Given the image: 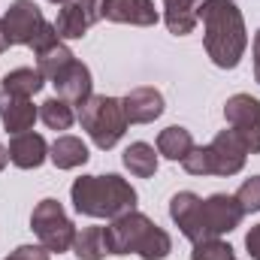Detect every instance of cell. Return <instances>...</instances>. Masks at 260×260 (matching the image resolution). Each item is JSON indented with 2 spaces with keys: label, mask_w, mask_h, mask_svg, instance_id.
I'll use <instances>...</instances> for the list:
<instances>
[{
  "label": "cell",
  "mask_w": 260,
  "mask_h": 260,
  "mask_svg": "<svg viewBox=\"0 0 260 260\" xmlns=\"http://www.w3.org/2000/svg\"><path fill=\"white\" fill-rule=\"evenodd\" d=\"M203 0H164V21L170 27V34L176 37H188L197 27V6Z\"/></svg>",
  "instance_id": "16"
},
{
  "label": "cell",
  "mask_w": 260,
  "mask_h": 260,
  "mask_svg": "<svg viewBox=\"0 0 260 260\" xmlns=\"http://www.w3.org/2000/svg\"><path fill=\"white\" fill-rule=\"evenodd\" d=\"M236 203L245 215L260 212V176H251L248 182H242V188L236 191Z\"/></svg>",
  "instance_id": "25"
},
{
  "label": "cell",
  "mask_w": 260,
  "mask_h": 260,
  "mask_svg": "<svg viewBox=\"0 0 260 260\" xmlns=\"http://www.w3.org/2000/svg\"><path fill=\"white\" fill-rule=\"evenodd\" d=\"M30 227H34L40 245L49 254H61V251H70L73 248L76 227L67 218L64 206L58 200H40L37 209H34V215H30Z\"/></svg>",
  "instance_id": "8"
},
{
  "label": "cell",
  "mask_w": 260,
  "mask_h": 260,
  "mask_svg": "<svg viewBox=\"0 0 260 260\" xmlns=\"http://www.w3.org/2000/svg\"><path fill=\"white\" fill-rule=\"evenodd\" d=\"M224 118L230 130L245 142L248 154H260V100L251 94H233L224 103Z\"/></svg>",
  "instance_id": "9"
},
{
  "label": "cell",
  "mask_w": 260,
  "mask_h": 260,
  "mask_svg": "<svg viewBox=\"0 0 260 260\" xmlns=\"http://www.w3.org/2000/svg\"><path fill=\"white\" fill-rule=\"evenodd\" d=\"M73 206L85 218H118L136 206V191L121 176H82L70 188Z\"/></svg>",
  "instance_id": "4"
},
{
  "label": "cell",
  "mask_w": 260,
  "mask_h": 260,
  "mask_svg": "<svg viewBox=\"0 0 260 260\" xmlns=\"http://www.w3.org/2000/svg\"><path fill=\"white\" fill-rule=\"evenodd\" d=\"M124 167L136 179H151L157 173V154L148 142H133L124 151Z\"/></svg>",
  "instance_id": "21"
},
{
  "label": "cell",
  "mask_w": 260,
  "mask_h": 260,
  "mask_svg": "<svg viewBox=\"0 0 260 260\" xmlns=\"http://www.w3.org/2000/svg\"><path fill=\"white\" fill-rule=\"evenodd\" d=\"M121 103L130 124H151L164 115V94L157 88H133Z\"/></svg>",
  "instance_id": "12"
},
{
  "label": "cell",
  "mask_w": 260,
  "mask_h": 260,
  "mask_svg": "<svg viewBox=\"0 0 260 260\" xmlns=\"http://www.w3.org/2000/svg\"><path fill=\"white\" fill-rule=\"evenodd\" d=\"M6 260H49V251L43 245H21V248H15Z\"/></svg>",
  "instance_id": "26"
},
{
  "label": "cell",
  "mask_w": 260,
  "mask_h": 260,
  "mask_svg": "<svg viewBox=\"0 0 260 260\" xmlns=\"http://www.w3.org/2000/svg\"><path fill=\"white\" fill-rule=\"evenodd\" d=\"M73 61H76V58H73V52L64 46V40H55L49 49L37 52V70H40L46 79H55V76L64 73Z\"/></svg>",
  "instance_id": "22"
},
{
  "label": "cell",
  "mask_w": 260,
  "mask_h": 260,
  "mask_svg": "<svg viewBox=\"0 0 260 260\" xmlns=\"http://www.w3.org/2000/svg\"><path fill=\"white\" fill-rule=\"evenodd\" d=\"M100 18L115 21V24H136V27H151L157 24V9L154 0H100Z\"/></svg>",
  "instance_id": "11"
},
{
  "label": "cell",
  "mask_w": 260,
  "mask_h": 260,
  "mask_svg": "<svg viewBox=\"0 0 260 260\" xmlns=\"http://www.w3.org/2000/svg\"><path fill=\"white\" fill-rule=\"evenodd\" d=\"M73 254L79 260H103L106 257L109 248H106L103 227H85V230H79L76 239H73Z\"/></svg>",
  "instance_id": "20"
},
{
  "label": "cell",
  "mask_w": 260,
  "mask_h": 260,
  "mask_svg": "<svg viewBox=\"0 0 260 260\" xmlns=\"http://www.w3.org/2000/svg\"><path fill=\"white\" fill-rule=\"evenodd\" d=\"M49 157L58 170H76L88 160V145L79 139V136H58L49 148Z\"/></svg>",
  "instance_id": "18"
},
{
  "label": "cell",
  "mask_w": 260,
  "mask_h": 260,
  "mask_svg": "<svg viewBox=\"0 0 260 260\" xmlns=\"http://www.w3.org/2000/svg\"><path fill=\"white\" fill-rule=\"evenodd\" d=\"M100 21V0H67L58 9L55 30L61 40H82Z\"/></svg>",
  "instance_id": "10"
},
{
  "label": "cell",
  "mask_w": 260,
  "mask_h": 260,
  "mask_svg": "<svg viewBox=\"0 0 260 260\" xmlns=\"http://www.w3.org/2000/svg\"><path fill=\"white\" fill-rule=\"evenodd\" d=\"M103 233L109 254H139L142 260H164L173 251L170 233L136 209L112 218V224L103 227Z\"/></svg>",
  "instance_id": "3"
},
{
  "label": "cell",
  "mask_w": 260,
  "mask_h": 260,
  "mask_svg": "<svg viewBox=\"0 0 260 260\" xmlns=\"http://www.w3.org/2000/svg\"><path fill=\"white\" fill-rule=\"evenodd\" d=\"M3 27L9 34L12 46H27L34 52H43L55 40H61L55 24L46 21V15L40 12V6L34 0H15L3 15Z\"/></svg>",
  "instance_id": "7"
},
{
  "label": "cell",
  "mask_w": 260,
  "mask_h": 260,
  "mask_svg": "<svg viewBox=\"0 0 260 260\" xmlns=\"http://www.w3.org/2000/svg\"><path fill=\"white\" fill-rule=\"evenodd\" d=\"M37 118H40V109L27 97H9V94L0 97V121H3V127L9 130L12 136L30 130Z\"/></svg>",
  "instance_id": "15"
},
{
  "label": "cell",
  "mask_w": 260,
  "mask_h": 260,
  "mask_svg": "<svg viewBox=\"0 0 260 260\" xmlns=\"http://www.w3.org/2000/svg\"><path fill=\"white\" fill-rule=\"evenodd\" d=\"M52 85H55L58 97H64L67 103H73V106H82L91 97V70L82 61H73L64 73H58L52 79Z\"/></svg>",
  "instance_id": "14"
},
{
  "label": "cell",
  "mask_w": 260,
  "mask_h": 260,
  "mask_svg": "<svg viewBox=\"0 0 260 260\" xmlns=\"http://www.w3.org/2000/svg\"><path fill=\"white\" fill-rule=\"evenodd\" d=\"M9 164V151H6V145L0 142V173H3V167Z\"/></svg>",
  "instance_id": "30"
},
{
  "label": "cell",
  "mask_w": 260,
  "mask_h": 260,
  "mask_svg": "<svg viewBox=\"0 0 260 260\" xmlns=\"http://www.w3.org/2000/svg\"><path fill=\"white\" fill-rule=\"evenodd\" d=\"M43 85H46V76L40 70H34V67H18V70L6 73L3 82H0L3 94H9V97H27V100L34 94H40Z\"/></svg>",
  "instance_id": "17"
},
{
  "label": "cell",
  "mask_w": 260,
  "mask_h": 260,
  "mask_svg": "<svg viewBox=\"0 0 260 260\" xmlns=\"http://www.w3.org/2000/svg\"><path fill=\"white\" fill-rule=\"evenodd\" d=\"M191 260H236V254L221 239H203V242H194Z\"/></svg>",
  "instance_id": "24"
},
{
  "label": "cell",
  "mask_w": 260,
  "mask_h": 260,
  "mask_svg": "<svg viewBox=\"0 0 260 260\" xmlns=\"http://www.w3.org/2000/svg\"><path fill=\"white\" fill-rule=\"evenodd\" d=\"M245 248H248V254H251L254 260H260V224L248 230V236H245Z\"/></svg>",
  "instance_id": "27"
},
{
  "label": "cell",
  "mask_w": 260,
  "mask_h": 260,
  "mask_svg": "<svg viewBox=\"0 0 260 260\" xmlns=\"http://www.w3.org/2000/svg\"><path fill=\"white\" fill-rule=\"evenodd\" d=\"M6 151H9V160H12L18 170H37V167H43V160L49 157L46 139H43L40 133H34V130L15 133Z\"/></svg>",
  "instance_id": "13"
},
{
  "label": "cell",
  "mask_w": 260,
  "mask_h": 260,
  "mask_svg": "<svg viewBox=\"0 0 260 260\" xmlns=\"http://www.w3.org/2000/svg\"><path fill=\"white\" fill-rule=\"evenodd\" d=\"M242 215L245 212L239 209L236 197L227 194H212L209 200H200L194 191H182L170 200V218L176 221L182 236H188L191 242L218 239L236 230Z\"/></svg>",
  "instance_id": "1"
},
{
  "label": "cell",
  "mask_w": 260,
  "mask_h": 260,
  "mask_svg": "<svg viewBox=\"0 0 260 260\" xmlns=\"http://www.w3.org/2000/svg\"><path fill=\"white\" fill-rule=\"evenodd\" d=\"M197 18L203 21V46L212 64L221 70L239 67L245 49H248V34H245V18L236 9L233 0H203L197 6Z\"/></svg>",
  "instance_id": "2"
},
{
  "label": "cell",
  "mask_w": 260,
  "mask_h": 260,
  "mask_svg": "<svg viewBox=\"0 0 260 260\" xmlns=\"http://www.w3.org/2000/svg\"><path fill=\"white\" fill-rule=\"evenodd\" d=\"M40 118L49 130H70L76 121V112H73V103H67L64 97H49L40 106Z\"/></svg>",
  "instance_id": "23"
},
{
  "label": "cell",
  "mask_w": 260,
  "mask_h": 260,
  "mask_svg": "<svg viewBox=\"0 0 260 260\" xmlns=\"http://www.w3.org/2000/svg\"><path fill=\"white\" fill-rule=\"evenodd\" d=\"M251 52H254V79L260 82V30L254 34V46H251Z\"/></svg>",
  "instance_id": "28"
},
{
  "label": "cell",
  "mask_w": 260,
  "mask_h": 260,
  "mask_svg": "<svg viewBox=\"0 0 260 260\" xmlns=\"http://www.w3.org/2000/svg\"><path fill=\"white\" fill-rule=\"evenodd\" d=\"M191 148H194L191 130L179 127V124H173V127H167V130L157 133V151H160L167 160H185V157L191 154Z\"/></svg>",
  "instance_id": "19"
},
{
  "label": "cell",
  "mask_w": 260,
  "mask_h": 260,
  "mask_svg": "<svg viewBox=\"0 0 260 260\" xmlns=\"http://www.w3.org/2000/svg\"><path fill=\"white\" fill-rule=\"evenodd\" d=\"M12 43H9V34H6V27H3V18H0V55L9 49Z\"/></svg>",
  "instance_id": "29"
},
{
  "label": "cell",
  "mask_w": 260,
  "mask_h": 260,
  "mask_svg": "<svg viewBox=\"0 0 260 260\" xmlns=\"http://www.w3.org/2000/svg\"><path fill=\"white\" fill-rule=\"evenodd\" d=\"M49 3H67V0H49Z\"/></svg>",
  "instance_id": "31"
},
{
  "label": "cell",
  "mask_w": 260,
  "mask_h": 260,
  "mask_svg": "<svg viewBox=\"0 0 260 260\" xmlns=\"http://www.w3.org/2000/svg\"><path fill=\"white\" fill-rule=\"evenodd\" d=\"M79 124L91 136V142L103 151H109L127 130V115H124V103L118 97H106V94H91L82 106H79Z\"/></svg>",
  "instance_id": "6"
},
{
  "label": "cell",
  "mask_w": 260,
  "mask_h": 260,
  "mask_svg": "<svg viewBox=\"0 0 260 260\" xmlns=\"http://www.w3.org/2000/svg\"><path fill=\"white\" fill-rule=\"evenodd\" d=\"M248 148L233 130H221L209 145H194L191 154L182 160V167L191 176H236L245 167Z\"/></svg>",
  "instance_id": "5"
}]
</instances>
